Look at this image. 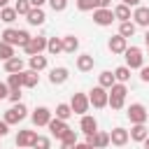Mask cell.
<instances>
[{
	"instance_id": "cell-1",
	"label": "cell",
	"mask_w": 149,
	"mask_h": 149,
	"mask_svg": "<svg viewBox=\"0 0 149 149\" xmlns=\"http://www.w3.org/2000/svg\"><path fill=\"white\" fill-rule=\"evenodd\" d=\"M30 33L28 30H16V28H5L2 30V35H0V40L2 42H7V44H12V47H26L28 42H30Z\"/></svg>"
},
{
	"instance_id": "cell-2",
	"label": "cell",
	"mask_w": 149,
	"mask_h": 149,
	"mask_svg": "<svg viewBox=\"0 0 149 149\" xmlns=\"http://www.w3.org/2000/svg\"><path fill=\"white\" fill-rule=\"evenodd\" d=\"M126 93H128V86L126 84H121V81H116L112 88H109V107L112 109H121L123 105H126Z\"/></svg>"
},
{
	"instance_id": "cell-3",
	"label": "cell",
	"mask_w": 149,
	"mask_h": 149,
	"mask_svg": "<svg viewBox=\"0 0 149 149\" xmlns=\"http://www.w3.org/2000/svg\"><path fill=\"white\" fill-rule=\"evenodd\" d=\"M123 58H126V65H128L130 70H140V68L144 65V54H142L140 47H128V49L123 51Z\"/></svg>"
},
{
	"instance_id": "cell-4",
	"label": "cell",
	"mask_w": 149,
	"mask_h": 149,
	"mask_svg": "<svg viewBox=\"0 0 149 149\" xmlns=\"http://www.w3.org/2000/svg\"><path fill=\"white\" fill-rule=\"evenodd\" d=\"M88 100H91V105L95 107V109H102V107H107V102H109V91L105 88V86H93L91 88V93H88Z\"/></svg>"
},
{
	"instance_id": "cell-5",
	"label": "cell",
	"mask_w": 149,
	"mask_h": 149,
	"mask_svg": "<svg viewBox=\"0 0 149 149\" xmlns=\"http://www.w3.org/2000/svg\"><path fill=\"white\" fill-rule=\"evenodd\" d=\"M26 116H28V109H26V105H23V102H14V105H12V107L5 112V116H2V119H5L9 126H14V123L23 121Z\"/></svg>"
},
{
	"instance_id": "cell-6",
	"label": "cell",
	"mask_w": 149,
	"mask_h": 149,
	"mask_svg": "<svg viewBox=\"0 0 149 149\" xmlns=\"http://www.w3.org/2000/svg\"><path fill=\"white\" fill-rule=\"evenodd\" d=\"M126 114H128L130 123H147V121H149V109H147L142 102H133Z\"/></svg>"
},
{
	"instance_id": "cell-7",
	"label": "cell",
	"mask_w": 149,
	"mask_h": 149,
	"mask_svg": "<svg viewBox=\"0 0 149 149\" xmlns=\"http://www.w3.org/2000/svg\"><path fill=\"white\" fill-rule=\"evenodd\" d=\"M70 107H72L74 114L84 116V114L88 112V107H91V100H88L86 93H72V98H70Z\"/></svg>"
},
{
	"instance_id": "cell-8",
	"label": "cell",
	"mask_w": 149,
	"mask_h": 149,
	"mask_svg": "<svg viewBox=\"0 0 149 149\" xmlns=\"http://www.w3.org/2000/svg\"><path fill=\"white\" fill-rule=\"evenodd\" d=\"M112 21H116V16H114V9H109V7H98V9H93V23L95 26H112Z\"/></svg>"
},
{
	"instance_id": "cell-9",
	"label": "cell",
	"mask_w": 149,
	"mask_h": 149,
	"mask_svg": "<svg viewBox=\"0 0 149 149\" xmlns=\"http://www.w3.org/2000/svg\"><path fill=\"white\" fill-rule=\"evenodd\" d=\"M47 42H49V37H44V35H37V37H30V42L23 47V51L28 54V56H35V54H42V51H47Z\"/></svg>"
},
{
	"instance_id": "cell-10",
	"label": "cell",
	"mask_w": 149,
	"mask_h": 149,
	"mask_svg": "<svg viewBox=\"0 0 149 149\" xmlns=\"http://www.w3.org/2000/svg\"><path fill=\"white\" fill-rule=\"evenodd\" d=\"M30 119H33L35 126H49V121L54 119V112L49 107H35L33 114H30Z\"/></svg>"
},
{
	"instance_id": "cell-11",
	"label": "cell",
	"mask_w": 149,
	"mask_h": 149,
	"mask_svg": "<svg viewBox=\"0 0 149 149\" xmlns=\"http://www.w3.org/2000/svg\"><path fill=\"white\" fill-rule=\"evenodd\" d=\"M86 142H88V144H93L95 149H105V147H109V144H112V142H109V133H105V130L88 133V135H86Z\"/></svg>"
},
{
	"instance_id": "cell-12",
	"label": "cell",
	"mask_w": 149,
	"mask_h": 149,
	"mask_svg": "<svg viewBox=\"0 0 149 149\" xmlns=\"http://www.w3.org/2000/svg\"><path fill=\"white\" fill-rule=\"evenodd\" d=\"M47 128L51 130V135H54L56 140H63V137H65V133L70 130L68 121H63V119H58V116H54V119L49 121V126H47Z\"/></svg>"
},
{
	"instance_id": "cell-13",
	"label": "cell",
	"mask_w": 149,
	"mask_h": 149,
	"mask_svg": "<svg viewBox=\"0 0 149 149\" xmlns=\"http://www.w3.org/2000/svg\"><path fill=\"white\" fill-rule=\"evenodd\" d=\"M37 140V133L35 130H19L16 133V147L19 149H30Z\"/></svg>"
},
{
	"instance_id": "cell-14",
	"label": "cell",
	"mask_w": 149,
	"mask_h": 149,
	"mask_svg": "<svg viewBox=\"0 0 149 149\" xmlns=\"http://www.w3.org/2000/svg\"><path fill=\"white\" fill-rule=\"evenodd\" d=\"M128 140H130V133H128L126 128L116 126L114 130H109V142H112L114 147H126V144H128Z\"/></svg>"
},
{
	"instance_id": "cell-15",
	"label": "cell",
	"mask_w": 149,
	"mask_h": 149,
	"mask_svg": "<svg viewBox=\"0 0 149 149\" xmlns=\"http://www.w3.org/2000/svg\"><path fill=\"white\" fill-rule=\"evenodd\" d=\"M107 49L112 51V54H123L126 49H128V40L123 37V35H114V37H109V42H107Z\"/></svg>"
},
{
	"instance_id": "cell-16",
	"label": "cell",
	"mask_w": 149,
	"mask_h": 149,
	"mask_svg": "<svg viewBox=\"0 0 149 149\" xmlns=\"http://www.w3.org/2000/svg\"><path fill=\"white\" fill-rule=\"evenodd\" d=\"M68 77H70V72H68V68H63V65H58V68H51V72H49V81H51L54 86H61V84H65V81H68Z\"/></svg>"
},
{
	"instance_id": "cell-17",
	"label": "cell",
	"mask_w": 149,
	"mask_h": 149,
	"mask_svg": "<svg viewBox=\"0 0 149 149\" xmlns=\"http://www.w3.org/2000/svg\"><path fill=\"white\" fill-rule=\"evenodd\" d=\"M133 21H135V26H140V28H149V7H135V12H133Z\"/></svg>"
},
{
	"instance_id": "cell-18",
	"label": "cell",
	"mask_w": 149,
	"mask_h": 149,
	"mask_svg": "<svg viewBox=\"0 0 149 149\" xmlns=\"http://www.w3.org/2000/svg\"><path fill=\"white\" fill-rule=\"evenodd\" d=\"M26 21H28L30 26H42V23L47 21V14H44L42 7H33V9L26 14Z\"/></svg>"
},
{
	"instance_id": "cell-19",
	"label": "cell",
	"mask_w": 149,
	"mask_h": 149,
	"mask_svg": "<svg viewBox=\"0 0 149 149\" xmlns=\"http://www.w3.org/2000/svg\"><path fill=\"white\" fill-rule=\"evenodd\" d=\"M93 65H95V61H93L91 54H79V56H77V70H79V72H91Z\"/></svg>"
},
{
	"instance_id": "cell-20",
	"label": "cell",
	"mask_w": 149,
	"mask_h": 149,
	"mask_svg": "<svg viewBox=\"0 0 149 149\" xmlns=\"http://www.w3.org/2000/svg\"><path fill=\"white\" fill-rule=\"evenodd\" d=\"M128 133H130V140H133V142H144V137L149 135L147 123H133V128H130Z\"/></svg>"
},
{
	"instance_id": "cell-21",
	"label": "cell",
	"mask_w": 149,
	"mask_h": 149,
	"mask_svg": "<svg viewBox=\"0 0 149 149\" xmlns=\"http://www.w3.org/2000/svg\"><path fill=\"white\" fill-rule=\"evenodd\" d=\"M23 68H26V63H23V58H19V56H12L9 61H5V72H7V74H12V72H23Z\"/></svg>"
},
{
	"instance_id": "cell-22",
	"label": "cell",
	"mask_w": 149,
	"mask_h": 149,
	"mask_svg": "<svg viewBox=\"0 0 149 149\" xmlns=\"http://www.w3.org/2000/svg\"><path fill=\"white\" fill-rule=\"evenodd\" d=\"M79 128L88 135V133H95L98 130V121H95V116H91V114H84L81 116V121H79Z\"/></svg>"
},
{
	"instance_id": "cell-23",
	"label": "cell",
	"mask_w": 149,
	"mask_h": 149,
	"mask_svg": "<svg viewBox=\"0 0 149 149\" xmlns=\"http://www.w3.org/2000/svg\"><path fill=\"white\" fill-rule=\"evenodd\" d=\"M28 68H30V70H35V72H42V70L47 68V56H42V54L30 56V58H28Z\"/></svg>"
},
{
	"instance_id": "cell-24",
	"label": "cell",
	"mask_w": 149,
	"mask_h": 149,
	"mask_svg": "<svg viewBox=\"0 0 149 149\" xmlns=\"http://www.w3.org/2000/svg\"><path fill=\"white\" fill-rule=\"evenodd\" d=\"M40 84V72L35 70H23V88H35Z\"/></svg>"
},
{
	"instance_id": "cell-25",
	"label": "cell",
	"mask_w": 149,
	"mask_h": 149,
	"mask_svg": "<svg viewBox=\"0 0 149 149\" xmlns=\"http://www.w3.org/2000/svg\"><path fill=\"white\" fill-rule=\"evenodd\" d=\"M98 84H100V86H105V88L109 91V88L116 84V77H114V72H112V70H102V72L98 74Z\"/></svg>"
},
{
	"instance_id": "cell-26",
	"label": "cell",
	"mask_w": 149,
	"mask_h": 149,
	"mask_svg": "<svg viewBox=\"0 0 149 149\" xmlns=\"http://www.w3.org/2000/svg\"><path fill=\"white\" fill-rule=\"evenodd\" d=\"M114 16H116V21H119V23H121V21H130V19H133L130 7H128V5H123V2L114 7Z\"/></svg>"
},
{
	"instance_id": "cell-27",
	"label": "cell",
	"mask_w": 149,
	"mask_h": 149,
	"mask_svg": "<svg viewBox=\"0 0 149 149\" xmlns=\"http://www.w3.org/2000/svg\"><path fill=\"white\" fill-rule=\"evenodd\" d=\"M135 30H137L135 21H121V23H119V35H123L126 40H128V37H133V35H135Z\"/></svg>"
},
{
	"instance_id": "cell-28",
	"label": "cell",
	"mask_w": 149,
	"mask_h": 149,
	"mask_svg": "<svg viewBox=\"0 0 149 149\" xmlns=\"http://www.w3.org/2000/svg\"><path fill=\"white\" fill-rule=\"evenodd\" d=\"M77 49H79V40L74 35H65L63 37V51L65 54H74Z\"/></svg>"
},
{
	"instance_id": "cell-29",
	"label": "cell",
	"mask_w": 149,
	"mask_h": 149,
	"mask_svg": "<svg viewBox=\"0 0 149 149\" xmlns=\"http://www.w3.org/2000/svg\"><path fill=\"white\" fill-rule=\"evenodd\" d=\"M47 51H49L51 56L63 54V37H49V42H47Z\"/></svg>"
},
{
	"instance_id": "cell-30",
	"label": "cell",
	"mask_w": 149,
	"mask_h": 149,
	"mask_svg": "<svg viewBox=\"0 0 149 149\" xmlns=\"http://www.w3.org/2000/svg\"><path fill=\"white\" fill-rule=\"evenodd\" d=\"M74 112H72V107H70V102H58L56 105V116L58 119H63V121H68L70 116H72Z\"/></svg>"
},
{
	"instance_id": "cell-31",
	"label": "cell",
	"mask_w": 149,
	"mask_h": 149,
	"mask_svg": "<svg viewBox=\"0 0 149 149\" xmlns=\"http://www.w3.org/2000/svg\"><path fill=\"white\" fill-rule=\"evenodd\" d=\"M7 86H9V88H23V72H12V74H7Z\"/></svg>"
},
{
	"instance_id": "cell-32",
	"label": "cell",
	"mask_w": 149,
	"mask_h": 149,
	"mask_svg": "<svg viewBox=\"0 0 149 149\" xmlns=\"http://www.w3.org/2000/svg\"><path fill=\"white\" fill-rule=\"evenodd\" d=\"M16 16H19V14H16L14 7H2V9H0V21H5V23H14Z\"/></svg>"
},
{
	"instance_id": "cell-33",
	"label": "cell",
	"mask_w": 149,
	"mask_h": 149,
	"mask_svg": "<svg viewBox=\"0 0 149 149\" xmlns=\"http://www.w3.org/2000/svg\"><path fill=\"white\" fill-rule=\"evenodd\" d=\"M114 77H116V81L126 84V81L130 79V68H128V65H121V68H116V70H114Z\"/></svg>"
},
{
	"instance_id": "cell-34",
	"label": "cell",
	"mask_w": 149,
	"mask_h": 149,
	"mask_svg": "<svg viewBox=\"0 0 149 149\" xmlns=\"http://www.w3.org/2000/svg\"><path fill=\"white\" fill-rule=\"evenodd\" d=\"M12 56H14V47L0 40V61H9Z\"/></svg>"
},
{
	"instance_id": "cell-35",
	"label": "cell",
	"mask_w": 149,
	"mask_h": 149,
	"mask_svg": "<svg viewBox=\"0 0 149 149\" xmlns=\"http://www.w3.org/2000/svg\"><path fill=\"white\" fill-rule=\"evenodd\" d=\"M14 9H16V14H21V16H26L30 9H33V5H30V0H16V5H14Z\"/></svg>"
},
{
	"instance_id": "cell-36",
	"label": "cell",
	"mask_w": 149,
	"mask_h": 149,
	"mask_svg": "<svg viewBox=\"0 0 149 149\" xmlns=\"http://www.w3.org/2000/svg\"><path fill=\"white\" fill-rule=\"evenodd\" d=\"M33 149H51V140H49L47 135H37V140H35Z\"/></svg>"
},
{
	"instance_id": "cell-37",
	"label": "cell",
	"mask_w": 149,
	"mask_h": 149,
	"mask_svg": "<svg viewBox=\"0 0 149 149\" xmlns=\"http://www.w3.org/2000/svg\"><path fill=\"white\" fill-rule=\"evenodd\" d=\"M98 5H95V0H77V9L79 12H93Z\"/></svg>"
},
{
	"instance_id": "cell-38",
	"label": "cell",
	"mask_w": 149,
	"mask_h": 149,
	"mask_svg": "<svg viewBox=\"0 0 149 149\" xmlns=\"http://www.w3.org/2000/svg\"><path fill=\"white\" fill-rule=\"evenodd\" d=\"M49 7H51L54 12H63V9L68 7V0H49Z\"/></svg>"
},
{
	"instance_id": "cell-39",
	"label": "cell",
	"mask_w": 149,
	"mask_h": 149,
	"mask_svg": "<svg viewBox=\"0 0 149 149\" xmlns=\"http://www.w3.org/2000/svg\"><path fill=\"white\" fill-rule=\"evenodd\" d=\"M12 102H21V88H9V95H7Z\"/></svg>"
},
{
	"instance_id": "cell-40",
	"label": "cell",
	"mask_w": 149,
	"mask_h": 149,
	"mask_svg": "<svg viewBox=\"0 0 149 149\" xmlns=\"http://www.w3.org/2000/svg\"><path fill=\"white\" fill-rule=\"evenodd\" d=\"M140 79H142L144 84H149V65H142V68H140Z\"/></svg>"
},
{
	"instance_id": "cell-41",
	"label": "cell",
	"mask_w": 149,
	"mask_h": 149,
	"mask_svg": "<svg viewBox=\"0 0 149 149\" xmlns=\"http://www.w3.org/2000/svg\"><path fill=\"white\" fill-rule=\"evenodd\" d=\"M9 95V86H7V81H0V100H5Z\"/></svg>"
},
{
	"instance_id": "cell-42",
	"label": "cell",
	"mask_w": 149,
	"mask_h": 149,
	"mask_svg": "<svg viewBox=\"0 0 149 149\" xmlns=\"http://www.w3.org/2000/svg\"><path fill=\"white\" fill-rule=\"evenodd\" d=\"M7 133H9V123H7L5 119H2V121H0V137H5Z\"/></svg>"
},
{
	"instance_id": "cell-43",
	"label": "cell",
	"mask_w": 149,
	"mask_h": 149,
	"mask_svg": "<svg viewBox=\"0 0 149 149\" xmlns=\"http://www.w3.org/2000/svg\"><path fill=\"white\" fill-rule=\"evenodd\" d=\"M74 149H95V147H93V144H88V142L84 140V142H77V144H74Z\"/></svg>"
},
{
	"instance_id": "cell-44",
	"label": "cell",
	"mask_w": 149,
	"mask_h": 149,
	"mask_svg": "<svg viewBox=\"0 0 149 149\" xmlns=\"http://www.w3.org/2000/svg\"><path fill=\"white\" fill-rule=\"evenodd\" d=\"M123 5H128V7H140V2L142 0H121Z\"/></svg>"
},
{
	"instance_id": "cell-45",
	"label": "cell",
	"mask_w": 149,
	"mask_h": 149,
	"mask_svg": "<svg viewBox=\"0 0 149 149\" xmlns=\"http://www.w3.org/2000/svg\"><path fill=\"white\" fill-rule=\"evenodd\" d=\"M74 144H77V142H65V140H63V142H61V149H74Z\"/></svg>"
},
{
	"instance_id": "cell-46",
	"label": "cell",
	"mask_w": 149,
	"mask_h": 149,
	"mask_svg": "<svg viewBox=\"0 0 149 149\" xmlns=\"http://www.w3.org/2000/svg\"><path fill=\"white\" fill-rule=\"evenodd\" d=\"M95 5H98V7H109L112 0H95ZM98 7H95V9H98Z\"/></svg>"
},
{
	"instance_id": "cell-47",
	"label": "cell",
	"mask_w": 149,
	"mask_h": 149,
	"mask_svg": "<svg viewBox=\"0 0 149 149\" xmlns=\"http://www.w3.org/2000/svg\"><path fill=\"white\" fill-rule=\"evenodd\" d=\"M44 2H49V0H30V5H33V7H42Z\"/></svg>"
},
{
	"instance_id": "cell-48",
	"label": "cell",
	"mask_w": 149,
	"mask_h": 149,
	"mask_svg": "<svg viewBox=\"0 0 149 149\" xmlns=\"http://www.w3.org/2000/svg\"><path fill=\"white\" fill-rule=\"evenodd\" d=\"M142 147H144V149H149V135L144 137V142H142Z\"/></svg>"
},
{
	"instance_id": "cell-49",
	"label": "cell",
	"mask_w": 149,
	"mask_h": 149,
	"mask_svg": "<svg viewBox=\"0 0 149 149\" xmlns=\"http://www.w3.org/2000/svg\"><path fill=\"white\" fill-rule=\"evenodd\" d=\"M7 2H9V0H0V9H2V7H7Z\"/></svg>"
}]
</instances>
